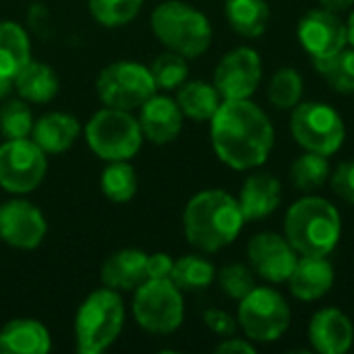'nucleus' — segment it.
I'll return each instance as SVG.
<instances>
[{
  "instance_id": "nucleus-1",
  "label": "nucleus",
  "mask_w": 354,
  "mask_h": 354,
  "mask_svg": "<svg viewBox=\"0 0 354 354\" xmlns=\"http://www.w3.org/2000/svg\"><path fill=\"white\" fill-rule=\"evenodd\" d=\"M212 147L232 170L261 168L274 149V127L268 114L249 100H222L209 120Z\"/></svg>"
},
{
  "instance_id": "nucleus-2",
  "label": "nucleus",
  "mask_w": 354,
  "mask_h": 354,
  "mask_svg": "<svg viewBox=\"0 0 354 354\" xmlns=\"http://www.w3.org/2000/svg\"><path fill=\"white\" fill-rule=\"evenodd\" d=\"M245 222L239 199L222 189H207L193 195L183 212L185 236L201 253H218L230 247Z\"/></svg>"
},
{
  "instance_id": "nucleus-3",
  "label": "nucleus",
  "mask_w": 354,
  "mask_h": 354,
  "mask_svg": "<svg viewBox=\"0 0 354 354\" xmlns=\"http://www.w3.org/2000/svg\"><path fill=\"white\" fill-rule=\"evenodd\" d=\"M284 236L299 255L328 257L342 236L340 212L332 201L309 193L288 207Z\"/></svg>"
},
{
  "instance_id": "nucleus-4",
  "label": "nucleus",
  "mask_w": 354,
  "mask_h": 354,
  "mask_svg": "<svg viewBox=\"0 0 354 354\" xmlns=\"http://www.w3.org/2000/svg\"><path fill=\"white\" fill-rule=\"evenodd\" d=\"M124 326V303L108 286L93 290L75 315V348L79 354L106 353Z\"/></svg>"
},
{
  "instance_id": "nucleus-5",
  "label": "nucleus",
  "mask_w": 354,
  "mask_h": 354,
  "mask_svg": "<svg viewBox=\"0 0 354 354\" xmlns=\"http://www.w3.org/2000/svg\"><path fill=\"white\" fill-rule=\"evenodd\" d=\"M151 29L156 37L185 58H199L212 46V23L209 19L180 0H166L151 12Z\"/></svg>"
},
{
  "instance_id": "nucleus-6",
  "label": "nucleus",
  "mask_w": 354,
  "mask_h": 354,
  "mask_svg": "<svg viewBox=\"0 0 354 354\" xmlns=\"http://www.w3.org/2000/svg\"><path fill=\"white\" fill-rule=\"evenodd\" d=\"M85 139L97 158L118 162L135 158L145 137L139 118H135L129 110L106 106L87 120Z\"/></svg>"
},
{
  "instance_id": "nucleus-7",
  "label": "nucleus",
  "mask_w": 354,
  "mask_h": 354,
  "mask_svg": "<svg viewBox=\"0 0 354 354\" xmlns=\"http://www.w3.org/2000/svg\"><path fill=\"white\" fill-rule=\"evenodd\" d=\"M290 307L272 286H255L239 301L236 322L243 334L257 344L280 340L290 328Z\"/></svg>"
},
{
  "instance_id": "nucleus-8",
  "label": "nucleus",
  "mask_w": 354,
  "mask_h": 354,
  "mask_svg": "<svg viewBox=\"0 0 354 354\" xmlns=\"http://www.w3.org/2000/svg\"><path fill=\"white\" fill-rule=\"evenodd\" d=\"M290 133L305 151L334 156L346 139L342 114L326 102H301L290 116Z\"/></svg>"
},
{
  "instance_id": "nucleus-9",
  "label": "nucleus",
  "mask_w": 354,
  "mask_h": 354,
  "mask_svg": "<svg viewBox=\"0 0 354 354\" xmlns=\"http://www.w3.org/2000/svg\"><path fill=\"white\" fill-rule=\"evenodd\" d=\"M133 315L149 334H172L185 319L183 290L172 280H145L135 288Z\"/></svg>"
},
{
  "instance_id": "nucleus-10",
  "label": "nucleus",
  "mask_w": 354,
  "mask_h": 354,
  "mask_svg": "<svg viewBox=\"0 0 354 354\" xmlns=\"http://www.w3.org/2000/svg\"><path fill=\"white\" fill-rule=\"evenodd\" d=\"M95 89L104 106L129 112L141 108L158 91L149 66L133 60H118L108 64L100 73Z\"/></svg>"
},
{
  "instance_id": "nucleus-11",
  "label": "nucleus",
  "mask_w": 354,
  "mask_h": 354,
  "mask_svg": "<svg viewBox=\"0 0 354 354\" xmlns=\"http://www.w3.org/2000/svg\"><path fill=\"white\" fill-rule=\"evenodd\" d=\"M48 172V153L31 139H6L0 145V187L15 195L35 191Z\"/></svg>"
},
{
  "instance_id": "nucleus-12",
  "label": "nucleus",
  "mask_w": 354,
  "mask_h": 354,
  "mask_svg": "<svg viewBox=\"0 0 354 354\" xmlns=\"http://www.w3.org/2000/svg\"><path fill=\"white\" fill-rule=\"evenodd\" d=\"M263 77V64L257 50L239 46L224 54L214 71V85L222 100H249Z\"/></svg>"
},
{
  "instance_id": "nucleus-13",
  "label": "nucleus",
  "mask_w": 354,
  "mask_h": 354,
  "mask_svg": "<svg viewBox=\"0 0 354 354\" xmlns=\"http://www.w3.org/2000/svg\"><path fill=\"white\" fill-rule=\"evenodd\" d=\"M297 37L313 62L328 60L348 46L346 23L340 19V12L328 10L324 6L301 17L297 25Z\"/></svg>"
},
{
  "instance_id": "nucleus-14",
  "label": "nucleus",
  "mask_w": 354,
  "mask_h": 354,
  "mask_svg": "<svg viewBox=\"0 0 354 354\" xmlns=\"http://www.w3.org/2000/svg\"><path fill=\"white\" fill-rule=\"evenodd\" d=\"M247 259L251 270L259 278L272 284H284L295 272L299 253L295 251V247L288 243L284 234L259 232L251 236L247 245Z\"/></svg>"
},
{
  "instance_id": "nucleus-15",
  "label": "nucleus",
  "mask_w": 354,
  "mask_h": 354,
  "mask_svg": "<svg viewBox=\"0 0 354 354\" xmlns=\"http://www.w3.org/2000/svg\"><path fill=\"white\" fill-rule=\"evenodd\" d=\"M48 232L46 216L25 199H12L0 205V241L8 247L31 251L41 245Z\"/></svg>"
},
{
  "instance_id": "nucleus-16",
  "label": "nucleus",
  "mask_w": 354,
  "mask_h": 354,
  "mask_svg": "<svg viewBox=\"0 0 354 354\" xmlns=\"http://www.w3.org/2000/svg\"><path fill=\"white\" fill-rule=\"evenodd\" d=\"M309 342L319 354H344L353 348L354 326L351 317L336 309H319L309 322Z\"/></svg>"
},
{
  "instance_id": "nucleus-17",
  "label": "nucleus",
  "mask_w": 354,
  "mask_h": 354,
  "mask_svg": "<svg viewBox=\"0 0 354 354\" xmlns=\"http://www.w3.org/2000/svg\"><path fill=\"white\" fill-rule=\"evenodd\" d=\"M139 110H141L139 124H141L143 137L149 139L151 143L166 145V143H172L180 135L185 114L178 108L176 100L156 93Z\"/></svg>"
},
{
  "instance_id": "nucleus-18",
  "label": "nucleus",
  "mask_w": 354,
  "mask_h": 354,
  "mask_svg": "<svg viewBox=\"0 0 354 354\" xmlns=\"http://www.w3.org/2000/svg\"><path fill=\"white\" fill-rule=\"evenodd\" d=\"M334 280H336L334 266L328 261V257L299 255L295 272L288 278V288L295 299L313 303L324 299L332 290Z\"/></svg>"
},
{
  "instance_id": "nucleus-19",
  "label": "nucleus",
  "mask_w": 354,
  "mask_h": 354,
  "mask_svg": "<svg viewBox=\"0 0 354 354\" xmlns=\"http://www.w3.org/2000/svg\"><path fill=\"white\" fill-rule=\"evenodd\" d=\"M282 203V185L270 172H253L241 189L239 205L247 222L272 216Z\"/></svg>"
},
{
  "instance_id": "nucleus-20",
  "label": "nucleus",
  "mask_w": 354,
  "mask_h": 354,
  "mask_svg": "<svg viewBox=\"0 0 354 354\" xmlns=\"http://www.w3.org/2000/svg\"><path fill=\"white\" fill-rule=\"evenodd\" d=\"M100 278L112 290H135L147 280V253L139 249L114 251L102 263Z\"/></svg>"
},
{
  "instance_id": "nucleus-21",
  "label": "nucleus",
  "mask_w": 354,
  "mask_h": 354,
  "mask_svg": "<svg viewBox=\"0 0 354 354\" xmlns=\"http://www.w3.org/2000/svg\"><path fill=\"white\" fill-rule=\"evenodd\" d=\"M50 348V332L37 319H10L0 328V354H46Z\"/></svg>"
},
{
  "instance_id": "nucleus-22",
  "label": "nucleus",
  "mask_w": 354,
  "mask_h": 354,
  "mask_svg": "<svg viewBox=\"0 0 354 354\" xmlns=\"http://www.w3.org/2000/svg\"><path fill=\"white\" fill-rule=\"evenodd\" d=\"M81 135V124L73 114L48 112L33 122L31 139L46 153H62L75 145Z\"/></svg>"
},
{
  "instance_id": "nucleus-23",
  "label": "nucleus",
  "mask_w": 354,
  "mask_h": 354,
  "mask_svg": "<svg viewBox=\"0 0 354 354\" xmlns=\"http://www.w3.org/2000/svg\"><path fill=\"white\" fill-rule=\"evenodd\" d=\"M31 60L27 31L15 21H0V77L12 81Z\"/></svg>"
},
{
  "instance_id": "nucleus-24",
  "label": "nucleus",
  "mask_w": 354,
  "mask_h": 354,
  "mask_svg": "<svg viewBox=\"0 0 354 354\" xmlns=\"http://www.w3.org/2000/svg\"><path fill=\"white\" fill-rule=\"evenodd\" d=\"M12 83H15L19 95L31 104H46V102L54 100L58 93V87H60L54 68L44 62H35V60H29L19 71V75L12 79Z\"/></svg>"
},
{
  "instance_id": "nucleus-25",
  "label": "nucleus",
  "mask_w": 354,
  "mask_h": 354,
  "mask_svg": "<svg viewBox=\"0 0 354 354\" xmlns=\"http://www.w3.org/2000/svg\"><path fill=\"white\" fill-rule=\"evenodd\" d=\"M174 100L183 110V114L195 122L212 120V116L222 104V95L218 93L216 85L205 81H185L176 89Z\"/></svg>"
},
{
  "instance_id": "nucleus-26",
  "label": "nucleus",
  "mask_w": 354,
  "mask_h": 354,
  "mask_svg": "<svg viewBox=\"0 0 354 354\" xmlns=\"http://www.w3.org/2000/svg\"><path fill=\"white\" fill-rule=\"evenodd\" d=\"M224 12L230 27L243 37L263 35L272 17L266 0H226Z\"/></svg>"
},
{
  "instance_id": "nucleus-27",
  "label": "nucleus",
  "mask_w": 354,
  "mask_h": 354,
  "mask_svg": "<svg viewBox=\"0 0 354 354\" xmlns=\"http://www.w3.org/2000/svg\"><path fill=\"white\" fill-rule=\"evenodd\" d=\"M290 183L295 185L297 191L301 193H315L319 191L332 176V166L328 156L315 153V151H305L299 156L292 166H290Z\"/></svg>"
},
{
  "instance_id": "nucleus-28",
  "label": "nucleus",
  "mask_w": 354,
  "mask_h": 354,
  "mask_svg": "<svg viewBox=\"0 0 354 354\" xmlns=\"http://www.w3.org/2000/svg\"><path fill=\"white\" fill-rule=\"evenodd\" d=\"M170 280L183 292H199L214 284L216 268L209 259L201 255H185L180 259H174Z\"/></svg>"
},
{
  "instance_id": "nucleus-29",
  "label": "nucleus",
  "mask_w": 354,
  "mask_h": 354,
  "mask_svg": "<svg viewBox=\"0 0 354 354\" xmlns=\"http://www.w3.org/2000/svg\"><path fill=\"white\" fill-rule=\"evenodd\" d=\"M137 172L129 164V160L110 162L100 178V189L112 203L131 201L137 193Z\"/></svg>"
},
{
  "instance_id": "nucleus-30",
  "label": "nucleus",
  "mask_w": 354,
  "mask_h": 354,
  "mask_svg": "<svg viewBox=\"0 0 354 354\" xmlns=\"http://www.w3.org/2000/svg\"><path fill=\"white\" fill-rule=\"evenodd\" d=\"M303 77L297 68H278L268 83V100L278 110H295L303 97Z\"/></svg>"
},
{
  "instance_id": "nucleus-31",
  "label": "nucleus",
  "mask_w": 354,
  "mask_h": 354,
  "mask_svg": "<svg viewBox=\"0 0 354 354\" xmlns=\"http://www.w3.org/2000/svg\"><path fill=\"white\" fill-rule=\"evenodd\" d=\"M317 73L338 93H354V48H344L328 60L313 62Z\"/></svg>"
},
{
  "instance_id": "nucleus-32",
  "label": "nucleus",
  "mask_w": 354,
  "mask_h": 354,
  "mask_svg": "<svg viewBox=\"0 0 354 354\" xmlns=\"http://www.w3.org/2000/svg\"><path fill=\"white\" fill-rule=\"evenodd\" d=\"M91 17L104 27H122L143 8V0H87Z\"/></svg>"
},
{
  "instance_id": "nucleus-33",
  "label": "nucleus",
  "mask_w": 354,
  "mask_h": 354,
  "mask_svg": "<svg viewBox=\"0 0 354 354\" xmlns=\"http://www.w3.org/2000/svg\"><path fill=\"white\" fill-rule=\"evenodd\" d=\"M151 75H153V81H156V87L158 89H178L185 81H187V75H189V64H187V58L172 52V50H166L164 54H160L151 66H149Z\"/></svg>"
},
{
  "instance_id": "nucleus-34",
  "label": "nucleus",
  "mask_w": 354,
  "mask_h": 354,
  "mask_svg": "<svg viewBox=\"0 0 354 354\" xmlns=\"http://www.w3.org/2000/svg\"><path fill=\"white\" fill-rule=\"evenodd\" d=\"M33 131V112L25 100L6 102L0 108V133L4 139H25Z\"/></svg>"
},
{
  "instance_id": "nucleus-35",
  "label": "nucleus",
  "mask_w": 354,
  "mask_h": 354,
  "mask_svg": "<svg viewBox=\"0 0 354 354\" xmlns=\"http://www.w3.org/2000/svg\"><path fill=\"white\" fill-rule=\"evenodd\" d=\"M216 280H218L220 290L232 301L245 299L257 286L255 284V272L251 270V266H245V263L224 266L220 272H216Z\"/></svg>"
},
{
  "instance_id": "nucleus-36",
  "label": "nucleus",
  "mask_w": 354,
  "mask_h": 354,
  "mask_svg": "<svg viewBox=\"0 0 354 354\" xmlns=\"http://www.w3.org/2000/svg\"><path fill=\"white\" fill-rule=\"evenodd\" d=\"M332 183V191L344 199L346 203L354 205V160L351 162H342L330 176Z\"/></svg>"
},
{
  "instance_id": "nucleus-37",
  "label": "nucleus",
  "mask_w": 354,
  "mask_h": 354,
  "mask_svg": "<svg viewBox=\"0 0 354 354\" xmlns=\"http://www.w3.org/2000/svg\"><path fill=\"white\" fill-rule=\"evenodd\" d=\"M203 322H205V326H207L216 336H220V338L234 336L236 330H239L236 317H232L230 313H226V311H222V309H216V307H212V309H207V311L203 313Z\"/></svg>"
},
{
  "instance_id": "nucleus-38",
  "label": "nucleus",
  "mask_w": 354,
  "mask_h": 354,
  "mask_svg": "<svg viewBox=\"0 0 354 354\" xmlns=\"http://www.w3.org/2000/svg\"><path fill=\"white\" fill-rule=\"evenodd\" d=\"M174 259L168 253L147 255V280H170Z\"/></svg>"
},
{
  "instance_id": "nucleus-39",
  "label": "nucleus",
  "mask_w": 354,
  "mask_h": 354,
  "mask_svg": "<svg viewBox=\"0 0 354 354\" xmlns=\"http://www.w3.org/2000/svg\"><path fill=\"white\" fill-rule=\"evenodd\" d=\"M218 354H255V346L249 338H236V336H228L222 338V342L216 346Z\"/></svg>"
},
{
  "instance_id": "nucleus-40",
  "label": "nucleus",
  "mask_w": 354,
  "mask_h": 354,
  "mask_svg": "<svg viewBox=\"0 0 354 354\" xmlns=\"http://www.w3.org/2000/svg\"><path fill=\"white\" fill-rule=\"evenodd\" d=\"M319 4L328 10L342 12V10H348L351 6H354V0H319Z\"/></svg>"
},
{
  "instance_id": "nucleus-41",
  "label": "nucleus",
  "mask_w": 354,
  "mask_h": 354,
  "mask_svg": "<svg viewBox=\"0 0 354 354\" xmlns=\"http://www.w3.org/2000/svg\"><path fill=\"white\" fill-rule=\"evenodd\" d=\"M346 35H348V46L354 48V10L351 12L348 21H346Z\"/></svg>"
},
{
  "instance_id": "nucleus-42",
  "label": "nucleus",
  "mask_w": 354,
  "mask_h": 354,
  "mask_svg": "<svg viewBox=\"0 0 354 354\" xmlns=\"http://www.w3.org/2000/svg\"><path fill=\"white\" fill-rule=\"evenodd\" d=\"M10 87H12V81H8V79H2V77H0V100L10 91Z\"/></svg>"
}]
</instances>
